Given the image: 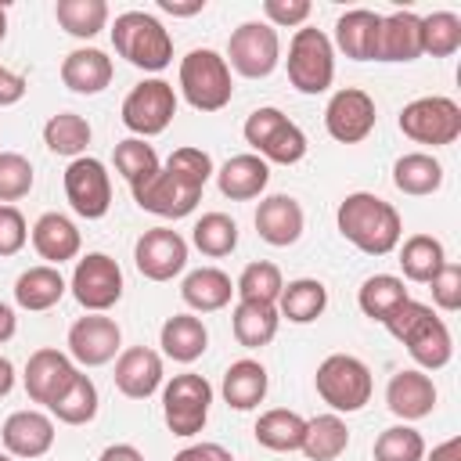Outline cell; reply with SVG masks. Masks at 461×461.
Returning a JSON list of instances; mask_svg holds the SVG:
<instances>
[{
	"label": "cell",
	"instance_id": "obj_24",
	"mask_svg": "<svg viewBox=\"0 0 461 461\" xmlns=\"http://www.w3.org/2000/svg\"><path fill=\"white\" fill-rule=\"evenodd\" d=\"M115 68H112V58L97 47H76L72 54H65L61 61V83L72 90V94H101L108 83H112Z\"/></svg>",
	"mask_w": 461,
	"mask_h": 461
},
{
	"label": "cell",
	"instance_id": "obj_57",
	"mask_svg": "<svg viewBox=\"0 0 461 461\" xmlns=\"http://www.w3.org/2000/svg\"><path fill=\"white\" fill-rule=\"evenodd\" d=\"M14 389V364L7 357H0V400Z\"/></svg>",
	"mask_w": 461,
	"mask_h": 461
},
{
	"label": "cell",
	"instance_id": "obj_21",
	"mask_svg": "<svg viewBox=\"0 0 461 461\" xmlns=\"http://www.w3.org/2000/svg\"><path fill=\"white\" fill-rule=\"evenodd\" d=\"M303 223H306L303 205H299L292 194H270V198H263L259 209H256V234H259L267 245H274V249L295 245V241L303 238Z\"/></svg>",
	"mask_w": 461,
	"mask_h": 461
},
{
	"label": "cell",
	"instance_id": "obj_56",
	"mask_svg": "<svg viewBox=\"0 0 461 461\" xmlns=\"http://www.w3.org/2000/svg\"><path fill=\"white\" fill-rule=\"evenodd\" d=\"M14 331H18V317H14V310H11L7 303H0V346L11 342Z\"/></svg>",
	"mask_w": 461,
	"mask_h": 461
},
{
	"label": "cell",
	"instance_id": "obj_6",
	"mask_svg": "<svg viewBox=\"0 0 461 461\" xmlns=\"http://www.w3.org/2000/svg\"><path fill=\"white\" fill-rule=\"evenodd\" d=\"M241 133H245V144L252 148V155H259L267 166H270V162H277V166H295V162L306 158V148H310L306 133H303L281 108H274V104L256 108V112L245 119Z\"/></svg>",
	"mask_w": 461,
	"mask_h": 461
},
{
	"label": "cell",
	"instance_id": "obj_27",
	"mask_svg": "<svg viewBox=\"0 0 461 461\" xmlns=\"http://www.w3.org/2000/svg\"><path fill=\"white\" fill-rule=\"evenodd\" d=\"M378 25H382V14H375L367 7H353V11L339 14V22H335V43L331 47H339L353 61H375Z\"/></svg>",
	"mask_w": 461,
	"mask_h": 461
},
{
	"label": "cell",
	"instance_id": "obj_36",
	"mask_svg": "<svg viewBox=\"0 0 461 461\" xmlns=\"http://www.w3.org/2000/svg\"><path fill=\"white\" fill-rule=\"evenodd\" d=\"M349 447V429L339 414H317L306 421V436H303V454L310 461H335L342 457Z\"/></svg>",
	"mask_w": 461,
	"mask_h": 461
},
{
	"label": "cell",
	"instance_id": "obj_23",
	"mask_svg": "<svg viewBox=\"0 0 461 461\" xmlns=\"http://www.w3.org/2000/svg\"><path fill=\"white\" fill-rule=\"evenodd\" d=\"M421 58V18L414 11H393L378 25L375 61H414Z\"/></svg>",
	"mask_w": 461,
	"mask_h": 461
},
{
	"label": "cell",
	"instance_id": "obj_30",
	"mask_svg": "<svg viewBox=\"0 0 461 461\" xmlns=\"http://www.w3.org/2000/svg\"><path fill=\"white\" fill-rule=\"evenodd\" d=\"M267 385H270L267 367H263L259 360H249V357H245V360H234V364L223 371L220 393H223V403H227V407H234V411H252V407L263 403Z\"/></svg>",
	"mask_w": 461,
	"mask_h": 461
},
{
	"label": "cell",
	"instance_id": "obj_49",
	"mask_svg": "<svg viewBox=\"0 0 461 461\" xmlns=\"http://www.w3.org/2000/svg\"><path fill=\"white\" fill-rule=\"evenodd\" d=\"M29 241V223L18 205H0V256H18Z\"/></svg>",
	"mask_w": 461,
	"mask_h": 461
},
{
	"label": "cell",
	"instance_id": "obj_45",
	"mask_svg": "<svg viewBox=\"0 0 461 461\" xmlns=\"http://www.w3.org/2000/svg\"><path fill=\"white\" fill-rule=\"evenodd\" d=\"M375 461H425V439L414 425L400 421L378 432L375 439Z\"/></svg>",
	"mask_w": 461,
	"mask_h": 461
},
{
	"label": "cell",
	"instance_id": "obj_14",
	"mask_svg": "<svg viewBox=\"0 0 461 461\" xmlns=\"http://www.w3.org/2000/svg\"><path fill=\"white\" fill-rule=\"evenodd\" d=\"M65 198L76 216L101 220L112 209V176L108 166L94 155H79L65 169Z\"/></svg>",
	"mask_w": 461,
	"mask_h": 461
},
{
	"label": "cell",
	"instance_id": "obj_58",
	"mask_svg": "<svg viewBox=\"0 0 461 461\" xmlns=\"http://www.w3.org/2000/svg\"><path fill=\"white\" fill-rule=\"evenodd\" d=\"M4 36H7V7L0 4V40H4Z\"/></svg>",
	"mask_w": 461,
	"mask_h": 461
},
{
	"label": "cell",
	"instance_id": "obj_16",
	"mask_svg": "<svg viewBox=\"0 0 461 461\" xmlns=\"http://www.w3.org/2000/svg\"><path fill=\"white\" fill-rule=\"evenodd\" d=\"M133 263L148 281H173L187 267V241L173 227H151L137 238Z\"/></svg>",
	"mask_w": 461,
	"mask_h": 461
},
{
	"label": "cell",
	"instance_id": "obj_3",
	"mask_svg": "<svg viewBox=\"0 0 461 461\" xmlns=\"http://www.w3.org/2000/svg\"><path fill=\"white\" fill-rule=\"evenodd\" d=\"M385 331L407 346L411 360L418 364V371H439L450 364L454 357V339L443 317L432 313V306L407 299L403 306H396L385 317Z\"/></svg>",
	"mask_w": 461,
	"mask_h": 461
},
{
	"label": "cell",
	"instance_id": "obj_52",
	"mask_svg": "<svg viewBox=\"0 0 461 461\" xmlns=\"http://www.w3.org/2000/svg\"><path fill=\"white\" fill-rule=\"evenodd\" d=\"M173 461H234V457L220 443H191L180 454H173Z\"/></svg>",
	"mask_w": 461,
	"mask_h": 461
},
{
	"label": "cell",
	"instance_id": "obj_9",
	"mask_svg": "<svg viewBox=\"0 0 461 461\" xmlns=\"http://www.w3.org/2000/svg\"><path fill=\"white\" fill-rule=\"evenodd\" d=\"M400 133L411 137L414 144H454L461 137V104L454 97H414L411 104L400 108Z\"/></svg>",
	"mask_w": 461,
	"mask_h": 461
},
{
	"label": "cell",
	"instance_id": "obj_48",
	"mask_svg": "<svg viewBox=\"0 0 461 461\" xmlns=\"http://www.w3.org/2000/svg\"><path fill=\"white\" fill-rule=\"evenodd\" d=\"M432 285V303L439 306V310H447V313H454V310H461V267L457 263H443L439 267V274L429 281Z\"/></svg>",
	"mask_w": 461,
	"mask_h": 461
},
{
	"label": "cell",
	"instance_id": "obj_22",
	"mask_svg": "<svg viewBox=\"0 0 461 461\" xmlns=\"http://www.w3.org/2000/svg\"><path fill=\"white\" fill-rule=\"evenodd\" d=\"M115 389L130 400H148L162 385V357L148 346H130L115 360Z\"/></svg>",
	"mask_w": 461,
	"mask_h": 461
},
{
	"label": "cell",
	"instance_id": "obj_50",
	"mask_svg": "<svg viewBox=\"0 0 461 461\" xmlns=\"http://www.w3.org/2000/svg\"><path fill=\"white\" fill-rule=\"evenodd\" d=\"M310 0H263V14L270 29H292L310 18Z\"/></svg>",
	"mask_w": 461,
	"mask_h": 461
},
{
	"label": "cell",
	"instance_id": "obj_44",
	"mask_svg": "<svg viewBox=\"0 0 461 461\" xmlns=\"http://www.w3.org/2000/svg\"><path fill=\"white\" fill-rule=\"evenodd\" d=\"M461 50V18L454 11H432L421 18V54L450 58Z\"/></svg>",
	"mask_w": 461,
	"mask_h": 461
},
{
	"label": "cell",
	"instance_id": "obj_37",
	"mask_svg": "<svg viewBox=\"0 0 461 461\" xmlns=\"http://www.w3.org/2000/svg\"><path fill=\"white\" fill-rule=\"evenodd\" d=\"M443 263H447V249H443V241L432 238V234H411V238L403 241V249H400V270H403L407 281L429 285V281L439 274Z\"/></svg>",
	"mask_w": 461,
	"mask_h": 461
},
{
	"label": "cell",
	"instance_id": "obj_39",
	"mask_svg": "<svg viewBox=\"0 0 461 461\" xmlns=\"http://www.w3.org/2000/svg\"><path fill=\"white\" fill-rule=\"evenodd\" d=\"M411 295H407V288H403V281L396 277V274H375V277H367L364 285H360V292H357V306L364 310V317H371V321H378V324H385V317L396 310V306H403Z\"/></svg>",
	"mask_w": 461,
	"mask_h": 461
},
{
	"label": "cell",
	"instance_id": "obj_55",
	"mask_svg": "<svg viewBox=\"0 0 461 461\" xmlns=\"http://www.w3.org/2000/svg\"><path fill=\"white\" fill-rule=\"evenodd\" d=\"M429 461H461V436H450L439 447H432Z\"/></svg>",
	"mask_w": 461,
	"mask_h": 461
},
{
	"label": "cell",
	"instance_id": "obj_51",
	"mask_svg": "<svg viewBox=\"0 0 461 461\" xmlns=\"http://www.w3.org/2000/svg\"><path fill=\"white\" fill-rule=\"evenodd\" d=\"M25 90H29V79L22 72H11V68L0 65V108L18 104L25 97Z\"/></svg>",
	"mask_w": 461,
	"mask_h": 461
},
{
	"label": "cell",
	"instance_id": "obj_41",
	"mask_svg": "<svg viewBox=\"0 0 461 461\" xmlns=\"http://www.w3.org/2000/svg\"><path fill=\"white\" fill-rule=\"evenodd\" d=\"M58 25L76 40H94L108 25V4L104 0H58L54 7Z\"/></svg>",
	"mask_w": 461,
	"mask_h": 461
},
{
	"label": "cell",
	"instance_id": "obj_43",
	"mask_svg": "<svg viewBox=\"0 0 461 461\" xmlns=\"http://www.w3.org/2000/svg\"><path fill=\"white\" fill-rule=\"evenodd\" d=\"M191 241L202 256L209 259H220V256H230L238 249V223L227 216V212H205L194 227H191Z\"/></svg>",
	"mask_w": 461,
	"mask_h": 461
},
{
	"label": "cell",
	"instance_id": "obj_5",
	"mask_svg": "<svg viewBox=\"0 0 461 461\" xmlns=\"http://www.w3.org/2000/svg\"><path fill=\"white\" fill-rule=\"evenodd\" d=\"M180 94L194 112H220L234 97L230 65L209 47H194L180 58Z\"/></svg>",
	"mask_w": 461,
	"mask_h": 461
},
{
	"label": "cell",
	"instance_id": "obj_28",
	"mask_svg": "<svg viewBox=\"0 0 461 461\" xmlns=\"http://www.w3.org/2000/svg\"><path fill=\"white\" fill-rule=\"evenodd\" d=\"M65 292H68V285H65L61 270L58 267H47V263L22 270L18 281H14V303L22 310H29V313H43V310L58 306Z\"/></svg>",
	"mask_w": 461,
	"mask_h": 461
},
{
	"label": "cell",
	"instance_id": "obj_7",
	"mask_svg": "<svg viewBox=\"0 0 461 461\" xmlns=\"http://www.w3.org/2000/svg\"><path fill=\"white\" fill-rule=\"evenodd\" d=\"M313 385H317V396L335 411V414H353L360 411L367 400H371V367L353 357V353H331L317 364V375H313Z\"/></svg>",
	"mask_w": 461,
	"mask_h": 461
},
{
	"label": "cell",
	"instance_id": "obj_2",
	"mask_svg": "<svg viewBox=\"0 0 461 461\" xmlns=\"http://www.w3.org/2000/svg\"><path fill=\"white\" fill-rule=\"evenodd\" d=\"M335 223H339V234L367 256H389L403 238V220L396 205H389L371 191L346 194L335 209Z\"/></svg>",
	"mask_w": 461,
	"mask_h": 461
},
{
	"label": "cell",
	"instance_id": "obj_54",
	"mask_svg": "<svg viewBox=\"0 0 461 461\" xmlns=\"http://www.w3.org/2000/svg\"><path fill=\"white\" fill-rule=\"evenodd\" d=\"M97 461H144V454H140L133 443H112V447L101 450Z\"/></svg>",
	"mask_w": 461,
	"mask_h": 461
},
{
	"label": "cell",
	"instance_id": "obj_26",
	"mask_svg": "<svg viewBox=\"0 0 461 461\" xmlns=\"http://www.w3.org/2000/svg\"><path fill=\"white\" fill-rule=\"evenodd\" d=\"M79 245H83L79 227L61 212H43L32 223V249L40 252V259H47V267H61L65 259H76Z\"/></svg>",
	"mask_w": 461,
	"mask_h": 461
},
{
	"label": "cell",
	"instance_id": "obj_10",
	"mask_svg": "<svg viewBox=\"0 0 461 461\" xmlns=\"http://www.w3.org/2000/svg\"><path fill=\"white\" fill-rule=\"evenodd\" d=\"M209 403H212V385L194 375V371H184V375H173L162 389V418L169 425L173 436H198L209 421Z\"/></svg>",
	"mask_w": 461,
	"mask_h": 461
},
{
	"label": "cell",
	"instance_id": "obj_19",
	"mask_svg": "<svg viewBox=\"0 0 461 461\" xmlns=\"http://www.w3.org/2000/svg\"><path fill=\"white\" fill-rule=\"evenodd\" d=\"M54 418L32 407L7 414L0 425V439L11 457H43L54 447Z\"/></svg>",
	"mask_w": 461,
	"mask_h": 461
},
{
	"label": "cell",
	"instance_id": "obj_29",
	"mask_svg": "<svg viewBox=\"0 0 461 461\" xmlns=\"http://www.w3.org/2000/svg\"><path fill=\"white\" fill-rule=\"evenodd\" d=\"M158 346H162V353L169 360L194 364L205 353V346H209V331H205L202 317H194V313H173V317H166V324L158 331Z\"/></svg>",
	"mask_w": 461,
	"mask_h": 461
},
{
	"label": "cell",
	"instance_id": "obj_46",
	"mask_svg": "<svg viewBox=\"0 0 461 461\" xmlns=\"http://www.w3.org/2000/svg\"><path fill=\"white\" fill-rule=\"evenodd\" d=\"M158 166H162V162H158V155H155V148H151L148 140L126 137V140L115 144V169L122 173V180H126L130 187L144 184Z\"/></svg>",
	"mask_w": 461,
	"mask_h": 461
},
{
	"label": "cell",
	"instance_id": "obj_17",
	"mask_svg": "<svg viewBox=\"0 0 461 461\" xmlns=\"http://www.w3.org/2000/svg\"><path fill=\"white\" fill-rule=\"evenodd\" d=\"M122 349V331L104 313H86L68 328V357L79 367H101Z\"/></svg>",
	"mask_w": 461,
	"mask_h": 461
},
{
	"label": "cell",
	"instance_id": "obj_25",
	"mask_svg": "<svg viewBox=\"0 0 461 461\" xmlns=\"http://www.w3.org/2000/svg\"><path fill=\"white\" fill-rule=\"evenodd\" d=\"M270 184V166L259 158V155H234L227 158L220 169H216V187L223 198L230 202H249V198H259Z\"/></svg>",
	"mask_w": 461,
	"mask_h": 461
},
{
	"label": "cell",
	"instance_id": "obj_1",
	"mask_svg": "<svg viewBox=\"0 0 461 461\" xmlns=\"http://www.w3.org/2000/svg\"><path fill=\"white\" fill-rule=\"evenodd\" d=\"M212 158L202 148H176L144 184L130 187L133 202L144 212H155L162 220H184L194 212L209 176H212Z\"/></svg>",
	"mask_w": 461,
	"mask_h": 461
},
{
	"label": "cell",
	"instance_id": "obj_59",
	"mask_svg": "<svg viewBox=\"0 0 461 461\" xmlns=\"http://www.w3.org/2000/svg\"><path fill=\"white\" fill-rule=\"evenodd\" d=\"M0 461H11V454H0Z\"/></svg>",
	"mask_w": 461,
	"mask_h": 461
},
{
	"label": "cell",
	"instance_id": "obj_20",
	"mask_svg": "<svg viewBox=\"0 0 461 461\" xmlns=\"http://www.w3.org/2000/svg\"><path fill=\"white\" fill-rule=\"evenodd\" d=\"M385 407L400 418V421H418V418H429L432 407H436V385L425 371L418 367H403L389 378L385 385Z\"/></svg>",
	"mask_w": 461,
	"mask_h": 461
},
{
	"label": "cell",
	"instance_id": "obj_40",
	"mask_svg": "<svg viewBox=\"0 0 461 461\" xmlns=\"http://www.w3.org/2000/svg\"><path fill=\"white\" fill-rule=\"evenodd\" d=\"M97 403H101V396H97L94 378L79 371V375L72 378V385H68L47 411H50L61 425H86V421L97 418Z\"/></svg>",
	"mask_w": 461,
	"mask_h": 461
},
{
	"label": "cell",
	"instance_id": "obj_35",
	"mask_svg": "<svg viewBox=\"0 0 461 461\" xmlns=\"http://www.w3.org/2000/svg\"><path fill=\"white\" fill-rule=\"evenodd\" d=\"M328 310V288L317 277H295L281 288L277 313L288 317L292 324H310Z\"/></svg>",
	"mask_w": 461,
	"mask_h": 461
},
{
	"label": "cell",
	"instance_id": "obj_34",
	"mask_svg": "<svg viewBox=\"0 0 461 461\" xmlns=\"http://www.w3.org/2000/svg\"><path fill=\"white\" fill-rule=\"evenodd\" d=\"M277 324H281V313H277V306H267V303L238 299V306L230 313V331H234L238 346H245V349H259V346L274 342Z\"/></svg>",
	"mask_w": 461,
	"mask_h": 461
},
{
	"label": "cell",
	"instance_id": "obj_47",
	"mask_svg": "<svg viewBox=\"0 0 461 461\" xmlns=\"http://www.w3.org/2000/svg\"><path fill=\"white\" fill-rule=\"evenodd\" d=\"M32 191V162L22 151H0V205H11Z\"/></svg>",
	"mask_w": 461,
	"mask_h": 461
},
{
	"label": "cell",
	"instance_id": "obj_32",
	"mask_svg": "<svg viewBox=\"0 0 461 461\" xmlns=\"http://www.w3.org/2000/svg\"><path fill=\"white\" fill-rule=\"evenodd\" d=\"M393 184H396V191H403L411 198L436 194L443 187V166L429 151H407L393 162Z\"/></svg>",
	"mask_w": 461,
	"mask_h": 461
},
{
	"label": "cell",
	"instance_id": "obj_31",
	"mask_svg": "<svg viewBox=\"0 0 461 461\" xmlns=\"http://www.w3.org/2000/svg\"><path fill=\"white\" fill-rule=\"evenodd\" d=\"M230 295H234V281L220 267H198L180 285V299L194 313H216L230 303Z\"/></svg>",
	"mask_w": 461,
	"mask_h": 461
},
{
	"label": "cell",
	"instance_id": "obj_38",
	"mask_svg": "<svg viewBox=\"0 0 461 461\" xmlns=\"http://www.w3.org/2000/svg\"><path fill=\"white\" fill-rule=\"evenodd\" d=\"M90 137H94L90 122H86L83 115H76V112H58V115H50L47 126H43V144H47L54 155H65V158L86 155Z\"/></svg>",
	"mask_w": 461,
	"mask_h": 461
},
{
	"label": "cell",
	"instance_id": "obj_8",
	"mask_svg": "<svg viewBox=\"0 0 461 461\" xmlns=\"http://www.w3.org/2000/svg\"><path fill=\"white\" fill-rule=\"evenodd\" d=\"M288 83L299 94H324L335 79V47L321 29H295L292 43H288Z\"/></svg>",
	"mask_w": 461,
	"mask_h": 461
},
{
	"label": "cell",
	"instance_id": "obj_18",
	"mask_svg": "<svg viewBox=\"0 0 461 461\" xmlns=\"http://www.w3.org/2000/svg\"><path fill=\"white\" fill-rule=\"evenodd\" d=\"M76 375H79V367H76V360H72L68 353H61V349H36V353L25 360L22 385H25V393H29L32 403L50 407V403L72 385Z\"/></svg>",
	"mask_w": 461,
	"mask_h": 461
},
{
	"label": "cell",
	"instance_id": "obj_13",
	"mask_svg": "<svg viewBox=\"0 0 461 461\" xmlns=\"http://www.w3.org/2000/svg\"><path fill=\"white\" fill-rule=\"evenodd\" d=\"M281 61L277 29L267 22H241L227 40V65L245 79H267Z\"/></svg>",
	"mask_w": 461,
	"mask_h": 461
},
{
	"label": "cell",
	"instance_id": "obj_12",
	"mask_svg": "<svg viewBox=\"0 0 461 461\" xmlns=\"http://www.w3.org/2000/svg\"><path fill=\"white\" fill-rule=\"evenodd\" d=\"M68 288L86 313H104L122 299V267L108 252H86L76 259Z\"/></svg>",
	"mask_w": 461,
	"mask_h": 461
},
{
	"label": "cell",
	"instance_id": "obj_11",
	"mask_svg": "<svg viewBox=\"0 0 461 461\" xmlns=\"http://www.w3.org/2000/svg\"><path fill=\"white\" fill-rule=\"evenodd\" d=\"M176 115V90L173 83L151 76V79H140L126 97H122V126L148 140V137H158Z\"/></svg>",
	"mask_w": 461,
	"mask_h": 461
},
{
	"label": "cell",
	"instance_id": "obj_42",
	"mask_svg": "<svg viewBox=\"0 0 461 461\" xmlns=\"http://www.w3.org/2000/svg\"><path fill=\"white\" fill-rule=\"evenodd\" d=\"M281 288H285V277L277 270V263L270 259H256L241 270V277L234 281V292L241 303H267V306H277L281 299Z\"/></svg>",
	"mask_w": 461,
	"mask_h": 461
},
{
	"label": "cell",
	"instance_id": "obj_53",
	"mask_svg": "<svg viewBox=\"0 0 461 461\" xmlns=\"http://www.w3.org/2000/svg\"><path fill=\"white\" fill-rule=\"evenodd\" d=\"M158 11H166L173 18H191V14L205 11V0H187V4H180V0H158Z\"/></svg>",
	"mask_w": 461,
	"mask_h": 461
},
{
	"label": "cell",
	"instance_id": "obj_33",
	"mask_svg": "<svg viewBox=\"0 0 461 461\" xmlns=\"http://www.w3.org/2000/svg\"><path fill=\"white\" fill-rule=\"evenodd\" d=\"M256 443L274 450V454H292L303 447V436H306V418L288 411V407H274V411H263L256 418Z\"/></svg>",
	"mask_w": 461,
	"mask_h": 461
},
{
	"label": "cell",
	"instance_id": "obj_4",
	"mask_svg": "<svg viewBox=\"0 0 461 461\" xmlns=\"http://www.w3.org/2000/svg\"><path fill=\"white\" fill-rule=\"evenodd\" d=\"M112 47L133 68L162 72L173 61V36L169 29L148 11H122L112 25Z\"/></svg>",
	"mask_w": 461,
	"mask_h": 461
},
{
	"label": "cell",
	"instance_id": "obj_15",
	"mask_svg": "<svg viewBox=\"0 0 461 461\" xmlns=\"http://www.w3.org/2000/svg\"><path fill=\"white\" fill-rule=\"evenodd\" d=\"M378 122V108L375 97L360 86H342L331 94L328 108H324V130L339 140V144H360L371 137Z\"/></svg>",
	"mask_w": 461,
	"mask_h": 461
}]
</instances>
